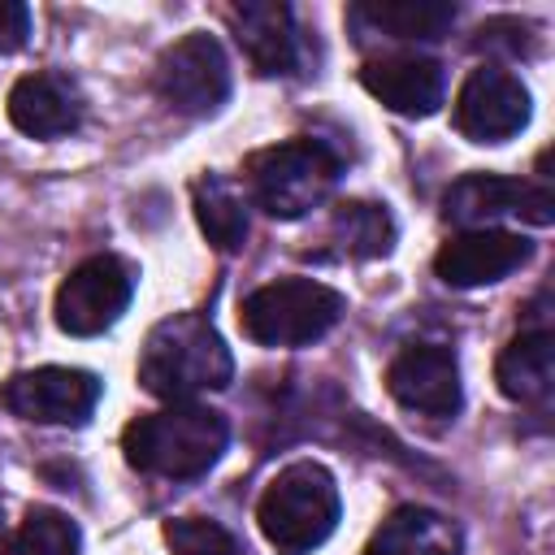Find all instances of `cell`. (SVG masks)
<instances>
[{
	"label": "cell",
	"mask_w": 555,
	"mask_h": 555,
	"mask_svg": "<svg viewBox=\"0 0 555 555\" xmlns=\"http://www.w3.org/2000/svg\"><path fill=\"white\" fill-rule=\"evenodd\" d=\"M191 199H195V221L208 234V243L225 256L243 251V243H247V199L217 173H204L191 186Z\"/></svg>",
	"instance_id": "20"
},
{
	"label": "cell",
	"mask_w": 555,
	"mask_h": 555,
	"mask_svg": "<svg viewBox=\"0 0 555 555\" xmlns=\"http://www.w3.org/2000/svg\"><path fill=\"white\" fill-rule=\"evenodd\" d=\"M347 26L360 43H429L455 26V4L447 0H360L347 9Z\"/></svg>",
	"instance_id": "17"
},
{
	"label": "cell",
	"mask_w": 555,
	"mask_h": 555,
	"mask_svg": "<svg viewBox=\"0 0 555 555\" xmlns=\"http://www.w3.org/2000/svg\"><path fill=\"white\" fill-rule=\"evenodd\" d=\"M152 82H156V95L186 117H212L234 87L225 48L208 30H191L178 43H169L156 61Z\"/></svg>",
	"instance_id": "7"
},
{
	"label": "cell",
	"mask_w": 555,
	"mask_h": 555,
	"mask_svg": "<svg viewBox=\"0 0 555 555\" xmlns=\"http://www.w3.org/2000/svg\"><path fill=\"white\" fill-rule=\"evenodd\" d=\"M360 87L399 117H429L447 95V69L421 52H390L360 69Z\"/></svg>",
	"instance_id": "14"
},
{
	"label": "cell",
	"mask_w": 555,
	"mask_h": 555,
	"mask_svg": "<svg viewBox=\"0 0 555 555\" xmlns=\"http://www.w3.org/2000/svg\"><path fill=\"white\" fill-rule=\"evenodd\" d=\"M100 395H104V382L69 364L26 369L0 386V403L13 416L35 421V425H87Z\"/></svg>",
	"instance_id": "9"
},
{
	"label": "cell",
	"mask_w": 555,
	"mask_h": 555,
	"mask_svg": "<svg viewBox=\"0 0 555 555\" xmlns=\"http://www.w3.org/2000/svg\"><path fill=\"white\" fill-rule=\"evenodd\" d=\"M230 447V421L199 403H173L165 412H143L121 429V451L134 473L191 481L204 477Z\"/></svg>",
	"instance_id": "2"
},
{
	"label": "cell",
	"mask_w": 555,
	"mask_h": 555,
	"mask_svg": "<svg viewBox=\"0 0 555 555\" xmlns=\"http://www.w3.org/2000/svg\"><path fill=\"white\" fill-rule=\"evenodd\" d=\"M442 217L464 230H494L499 217H516L529 225L555 221V195L546 182H520L503 173H464L442 195Z\"/></svg>",
	"instance_id": "8"
},
{
	"label": "cell",
	"mask_w": 555,
	"mask_h": 555,
	"mask_svg": "<svg viewBox=\"0 0 555 555\" xmlns=\"http://www.w3.org/2000/svg\"><path fill=\"white\" fill-rule=\"evenodd\" d=\"M234 377V356L217 325L199 312H173L152 325L139 351V382L147 395L169 403H191L204 390H225Z\"/></svg>",
	"instance_id": "1"
},
{
	"label": "cell",
	"mask_w": 555,
	"mask_h": 555,
	"mask_svg": "<svg viewBox=\"0 0 555 555\" xmlns=\"http://www.w3.org/2000/svg\"><path fill=\"white\" fill-rule=\"evenodd\" d=\"M460 551H464V533L451 516L403 503L373 529L360 555H460Z\"/></svg>",
	"instance_id": "18"
},
{
	"label": "cell",
	"mask_w": 555,
	"mask_h": 555,
	"mask_svg": "<svg viewBox=\"0 0 555 555\" xmlns=\"http://www.w3.org/2000/svg\"><path fill=\"white\" fill-rule=\"evenodd\" d=\"M225 22L260 78L295 74L299 65V35H295V13L282 0H243L225 9Z\"/></svg>",
	"instance_id": "13"
},
{
	"label": "cell",
	"mask_w": 555,
	"mask_h": 555,
	"mask_svg": "<svg viewBox=\"0 0 555 555\" xmlns=\"http://www.w3.org/2000/svg\"><path fill=\"white\" fill-rule=\"evenodd\" d=\"M247 191L251 204L278 221H295L330 199L343 178V152L325 139L299 134L247 156Z\"/></svg>",
	"instance_id": "3"
},
{
	"label": "cell",
	"mask_w": 555,
	"mask_h": 555,
	"mask_svg": "<svg viewBox=\"0 0 555 555\" xmlns=\"http://www.w3.org/2000/svg\"><path fill=\"white\" fill-rule=\"evenodd\" d=\"M134 286H139V269L126 256L113 251L87 256L56 286V304H52L56 325L74 338H95L121 321V312L134 299Z\"/></svg>",
	"instance_id": "6"
},
{
	"label": "cell",
	"mask_w": 555,
	"mask_h": 555,
	"mask_svg": "<svg viewBox=\"0 0 555 555\" xmlns=\"http://www.w3.org/2000/svg\"><path fill=\"white\" fill-rule=\"evenodd\" d=\"M347 312L343 291L317 278H278L238 304V325L256 347H308Z\"/></svg>",
	"instance_id": "5"
},
{
	"label": "cell",
	"mask_w": 555,
	"mask_h": 555,
	"mask_svg": "<svg viewBox=\"0 0 555 555\" xmlns=\"http://www.w3.org/2000/svg\"><path fill=\"white\" fill-rule=\"evenodd\" d=\"M529 126V91L499 65H477L455 95V130L468 143H507Z\"/></svg>",
	"instance_id": "11"
},
{
	"label": "cell",
	"mask_w": 555,
	"mask_h": 555,
	"mask_svg": "<svg viewBox=\"0 0 555 555\" xmlns=\"http://www.w3.org/2000/svg\"><path fill=\"white\" fill-rule=\"evenodd\" d=\"M165 542L173 555H251L238 533L208 516H178L165 525Z\"/></svg>",
	"instance_id": "22"
},
{
	"label": "cell",
	"mask_w": 555,
	"mask_h": 555,
	"mask_svg": "<svg viewBox=\"0 0 555 555\" xmlns=\"http://www.w3.org/2000/svg\"><path fill=\"white\" fill-rule=\"evenodd\" d=\"M338 516H343L338 481L317 460L286 464L264 486V494L256 503V525H260L264 542L278 555H308V551H317L338 529Z\"/></svg>",
	"instance_id": "4"
},
{
	"label": "cell",
	"mask_w": 555,
	"mask_h": 555,
	"mask_svg": "<svg viewBox=\"0 0 555 555\" xmlns=\"http://www.w3.org/2000/svg\"><path fill=\"white\" fill-rule=\"evenodd\" d=\"M87 117L82 87L61 69H39L13 82L9 91V121L30 139H61L74 134Z\"/></svg>",
	"instance_id": "15"
},
{
	"label": "cell",
	"mask_w": 555,
	"mask_h": 555,
	"mask_svg": "<svg viewBox=\"0 0 555 555\" xmlns=\"http://www.w3.org/2000/svg\"><path fill=\"white\" fill-rule=\"evenodd\" d=\"M0 555H82V533L65 512L30 507L22 525L0 538Z\"/></svg>",
	"instance_id": "21"
},
{
	"label": "cell",
	"mask_w": 555,
	"mask_h": 555,
	"mask_svg": "<svg viewBox=\"0 0 555 555\" xmlns=\"http://www.w3.org/2000/svg\"><path fill=\"white\" fill-rule=\"evenodd\" d=\"M30 39V9L22 0H0V56L26 48Z\"/></svg>",
	"instance_id": "23"
},
{
	"label": "cell",
	"mask_w": 555,
	"mask_h": 555,
	"mask_svg": "<svg viewBox=\"0 0 555 555\" xmlns=\"http://www.w3.org/2000/svg\"><path fill=\"white\" fill-rule=\"evenodd\" d=\"M386 390L395 395V403H403L416 416L451 421L464 403L460 360L442 343H408L386 364Z\"/></svg>",
	"instance_id": "10"
},
{
	"label": "cell",
	"mask_w": 555,
	"mask_h": 555,
	"mask_svg": "<svg viewBox=\"0 0 555 555\" xmlns=\"http://www.w3.org/2000/svg\"><path fill=\"white\" fill-rule=\"evenodd\" d=\"M542 299L529 308L525 325L512 334V343L499 351L494 382L512 403H546L555 386V338H551V317L542 312Z\"/></svg>",
	"instance_id": "16"
},
{
	"label": "cell",
	"mask_w": 555,
	"mask_h": 555,
	"mask_svg": "<svg viewBox=\"0 0 555 555\" xmlns=\"http://www.w3.org/2000/svg\"><path fill=\"white\" fill-rule=\"evenodd\" d=\"M330 238L338 243L343 256L351 260H377V256H390L399 230H395V217L386 204H373V199H347L334 208L330 217Z\"/></svg>",
	"instance_id": "19"
},
{
	"label": "cell",
	"mask_w": 555,
	"mask_h": 555,
	"mask_svg": "<svg viewBox=\"0 0 555 555\" xmlns=\"http://www.w3.org/2000/svg\"><path fill=\"white\" fill-rule=\"evenodd\" d=\"M529 256H533V243L516 230H464L438 247L434 273L455 291H473V286L503 282L507 273L529 264Z\"/></svg>",
	"instance_id": "12"
}]
</instances>
